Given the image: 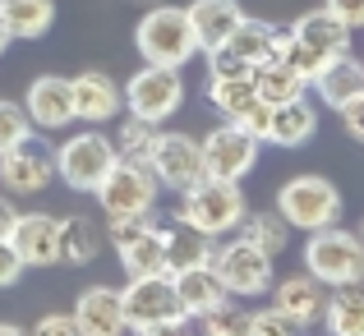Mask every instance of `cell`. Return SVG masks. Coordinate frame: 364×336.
Instances as JSON below:
<instances>
[{
  "label": "cell",
  "mask_w": 364,
  "mask_h": 336,
  "mask_svg": "<svg viewBox=\"0 0 364 336\" xmlns=\"http://www.w3.org/2000/svg\"><path fill=\"white\" fill-rule=\"evenodd\" d=\"M350 51V28L341 23L332 9H309L300 14L277 42V60H286L300 79H314L332 55Z\"/></svg>",
  "instance_id": "cell-1"
},
{
  "label": "cell",
  "mask_w": 364,
  "mask_h": 336,
  "mask_svg": "<svg viewBox=\"0 0 364 336\" xmlns=\"http://www.w3.org/2000/svg\"><path fill=\"white\" fill-rule=\"evenodd\" d=\"M134 46L148 65H171V70H185L189 60L198 55V37L194 23L180 5H148V14L139 18L134 28Z\"/></svg>",
  "instance_id": "cell-2"
},
{
  "label": "cell",
  "mask_w": 364,
  "mask_h": 336,
  "mask_svg": "<svg viewBox=\"0 0 364 336\" xmlns=\"http://www.w3.org/2000/svg\"><path fill=\"white\" fill-rule=\"evenodd\" d=\"M124 332H143V336H157V332H180L189 323L185 304L176 295V281L171 272L157 276H129L124 286Z\"/></svg>",
  "instance_id": "cell-3"
},
{
  "label": "cell",
  "mask_w": 364,
  "mask_h": 336,
  "mask_svg": "<svg viewBox=\"0 0 364 336\" xmlns=\"http://www.w3.org/2000/svg\"><path fill=\"white\" fill-rule=\"evenodd\" d=\"M245 194H240V180H217V175H203L198 185L180 189V222L198 226L203 235L222 239V235H235L245 222Z\"/></svg>",
  "instance_id": "cell-4"
},
{
  "label": "cell",
  "mask_w": 364,
  "mask_h": 336,
  "mask_svg": "<svg viewBox=\"0 0 364 336\" xmlns=\"http://www.w3.org/2000/svg\"><path fill=\"white\" fill-rule=\"evenodd\" d=\"M116 161H120L116 139H107L102 124H88V129L70 134V139L55 148V175H60L74 194H92Z\"/></svg>",
  "instance_id": "cell-5"
},
{
  "label": "cell",
  "mask_w": 364,
  "mask_h": 336,
  "mask_svg": "<svg viewBox=\"0 0 364 336\" xmlns=\"http://www.w3.org/2000/svg\"><path fill=\"white\" fill-rule=\"evenodd\" d=\"M213 272L217 281L226 286V295H235V300H258V295L272 291V254L267 249H258L254 239L245 235H222V244L213 249Z\"/></svg>",
  "instance_id": "cell-6"
},
{
  "label": "cell",
  "mask_w": 364,
  "mask_h": 336,
  "mask_svg": "<svg viewBox=\"0 0 364 336\" xmlns=\"http://www.w3.org/2000/svg\"><path fill=\"white\" fill-rule=\"evenodd\" d=\"M304 272L318 276L323 286L364 281V239L341 226L309 230V239H304Z\"/></svg>",
  "instance_id": "cell-7"
},
{
  "label": "cell",
  "mask_w": 364,
  "mask_h": 336,
  "mask_svg": "<svg viewBox=\"0 0 364 336\" xmlns=\"http://www.w3.org/2000/svg\"><path fill=\"white\" fill-rule=\"evenodd\" d=\"M277 212L291 222V230H323L341 217V189L323 175H295L277 189Z\"/></svg>",
  "instance_id": "cell-8"
},
{
  "label": "cell",
  "mask_w": 364,
  "mask_h": 336,
  "mask_svg": "<svg viewBox=\"0 0 364 336\" xmlns=\"http://www.w3.org/2000/svg\"><path fill=\"white\" fill-rule=\"evenodd\" d=\"M157 194H161V185L152 175V166H139V161H116L107 170V180L92 189L107 222L111 217H148L157 207Z\"/></svg>",
  "instance_id": "cell-9"
},
{
  "label": "cell",
  "mask_w": 364,
  "mask_h": 336,
  "mask_svg": "<svg viewBox=\"0 0 364 336\" xmlns=\"http://www.w3.org/2000/svg\"><path fill=\"white\" fill-rule=\"evenodd\" d=\"M120 92H124V111L139 115V120H152V124L171 120L185 107V79L171 65H143V70H134Z\"/></svg>",
  "instance_id": "cell-10"
},
{
  "label": "cell",
  "mask_w": 364,
  "mask_h": 336,
  "mask_svg": "<svg viewBox=\"0 0 364 336\" xmlns=\"http://www.w3.org/2000/svg\"><path fill=\"white\" fill-rule=\"evenodd\" d=\"M277 42H282V28L267 23V18H240L235 33L226 37L222 46L208 51V70L213 74H254V65H263L267 55H277Z\"/></svg>",
  "instance_id": "cell-11"
},
{
  "label": "cell",
  "mask_w": 364,
  "mask_h": 336,
  "mask_svg": "<svg viewBox=\"0 0 364 336\" xmlns=\"http://www.w3.org/2000/svg\"><path fill=\"white\" fill-rule=\"evenodd\" d=\"M152 175H157L161 189H189L198 185V180L208 175L203 166V139H194V134H157V152H152Z\"/></svg>",
  "instance_id": "cell-12"
},
{
  "label": "cell",
  "mask_w": 364,
  "mask_h": 336,
  "mask_svg": "<svg viewBox=\"0 0 364 336\" xmlns=\"http://www.w3.org/2000/svg\"><path fill=\"white\" fill-rule=\"evenodd\" d=\"M258 148H263V139H254L235 120H226L203 139V166L217 180H245L258 166Z\"/></svg>",
  "instance_id": "cell-13"
},
{
  "label": "cell",
  "mask_w": 364,
  "mask_h": 336,
  "mask_svg": "<svg viewBox=\"0 0 364 336\" xmlns=\"http://www.w3.org/2000/svg\"><path fill=\"white\" fill-rule=\"evenodd\" d=\"M51 180H55V152L42 148L33 134L0 152V185H5V194H42Z\"/></svg>",
  "instance_id": "cell-14"
},
{
  "label": "cell",
  "mask_w": 364,
  "mask_h": 336,
  "mask_svg": "<svg viewBox=\"0 0 364 336\" xmlns=\"http://www.w3.org/2000/svg\"><path fill=\"white\" fill-rule=\"evenodd\" d=\"M23 111L33 120V129H46V134H60L74 124V92H70V79L60 74H42V79L28 83V97H23Z\"/></svg>",
  "instance_id": "cell-15"
},
{
  "label": "cell",
  "mask_w": 364,
  "mask_h": 336,
  "mask_svg": "<svg viewBox=\"0 0 364 336\" xmlns=\"http://www.w3.org/2000/svg\"><path fill=\"white\" fill-rule=\"evenodd\" d=\"M9 244L18 249L23 267H55L60 263V217L51 212H18Z\"/></svg>",
  "instance_id": "cell-16"
},
{
  "label": "cell",
  "mask_w": 364,
  "mask_h": 336,
  "mask_svg": "<svg viewBox=\"0 0 364 336\" xmlns=\"http://www.w3.org/2000/svg\"><path fill=\"white\" fill-rule=\"evenodd\" d=\"M70 92H74V120L83 124H111L124 107V92L111 74L102 70H83L70 79Z\"/></svg>",
  "instance_id": "cell-17"
},
{
  "label": "cell",
  "mask_w": 364,
  "mask_h": 336,
  "mask_svg": "<svg viewBox=\"0 0 364 336\" xmlns=\"http://www.w3.org/2000/svg\"><path fill=\"white\" fill-rule=\"evenodd\" d=\"M309 88L318 92V102L332 107V111H341L346 102L364 97V55H350V51L332 55V60L309 79Z\"/></svg>",
  "instance_id": "cell-18"
},
{
  "label": "cell",
  "mask_w": 364,
  "mask_h": 336,
  "mask_svg": "<svg viewBox=\"0 0 364 336\" xmlns=\"http://www.w3.org/2000/svg\"><path fill=\"white\" fill-rule=\"evenodd\" d=\"M79 336H116L124 332V295L116 286H88L74 304Z\"/></svg>",
  "instance_id": "cell-19"
},
{
  "label": "cell",
  "mask_w": 364,
  "mask_h": 336,
  "mask_svg": "<svg viewBox=\"0 0 364 336\" xmlns=\"http://www.w3.org/2000/svg\"><path fill=\"white\" fill-rule=\"evenodd\" d=\"M272 304L282 313H291L295 327H309V323H318L323 309H328V291H323L318 276L300 272V276H286V281H272Z\"/></svg>",
  "instance_id": "cell-20"
},
{
  "label": "cell",
  "mask_w": 364,
  "mask_h": 336,
  "mask_svg": "<svg viewBox=\"0 0 364 336\" xmlns=\"http://www.w3.org/2000/svg\"><path fill=\"white\" fill-rule=\"evenodd\" d=\"M314 134H318V111H314L309 97H295L286 107H272L263 143H272V148H304Z\"/></svg>",
  "instance_id": "cell-21"
},
{
  "label": "cell",
  "mask_w": 364,
  "mask_h": 336,
  "mask_svg": "<svg viewBox=\"0 0 364 336\" xmlns=\"http://www.w3.org/2000/svg\"><path fill=\"white\" fill-rule=\"evenodd\" d=\"M189 23H194V37H198V51H213V46H222L226 37L235 33V23L245 18V9L235 5V0H194V5L185 9Z\"/></svg>",
  "instance_id": "cell-22"
},
{
  "label": "cell",
  "mask_w": 364,
  "mask_h": 336,
  "mask_svg": "<svg viewBox=\"0 0 364 336\" xmlns=\"http://www.w3.org/2000/svg\"><path fill=\"white\" fill-rule=\"evenodd\" d=\"M171 281H176V295H180V304H185L189 318H203L213 304H222V300H226V286L217 281L213 263L180 267V272H171Z\"/></svg>",
  "instance_id": "cell-23"
},
{
  "label": "cell",
  "mask_w": 364,
  "mask_h": 336,
  "mask_svg": "<svg viewBox=\"0 0 364 336\" xmlns=\"http://www.w3.org/2000/svg\"><path fill=\"white\" fill-rule=\"evenodd\" d=\"M116 254H120L124 276H157V272H171V267H166V226H157V222H148L124 249H116Z\"/></svg>",
  "instance_id": "cell-24"
},
{
  "label": "cell",
  "mask_w": 364,
  "mask_h": 336,
  "mask_svg": "<svg viewBox=\"0 0 364 336\" xmlns=\"http://www.w3.org/2000/svg\"><path fill=\"white\" fill-rule=\"evenodd\" d=\"M0 23H5L9 42H37L51 33L55 23V0H0Z\"/></svg>",
  "instance_id": "cell-25"
},
{
  "label": "cell",
  "mask_w": 364,
  "mask_h": 336,
  "mask_svg": "<svg viewBox=\"0 0 364 336\" xmlns=\"http://www.w3.org/2000/svg\"><path fill=\"white\" fill-rule=\"evenodd\" d=\"M304 88H309V79H300V74L286 60H277V55H267L263 65H254V92L267 107H286V102L304 97Z\"/></svg>",
  "instance_id": "cell-26"
},
{
  "label": "cell",
  "mask_w": 364,
  "mask_h": 336,
  "mask_svg": "<svg viewBox=\"0 0 364 336\" xmlns=\"http://www.w3.org/2000/svg\"><path fill=\"white\" fill-rule=\"evenodd\" d=\"M213 249H217V239L203 235L198 226H189V222L166 226V267H171V272H180V267H198V263H213Z\"/></svg>",
  "instance_id": "cell-27"
},
{
  "label": "cell",
  "mask_w": 364,
  "mask_h": 336,
  "mask_svg": "<svg viewBox=\"0 0 364 336\" xmlns=\"http://www.w3.org/2000/svg\"><path fill=\"white\" fill-rule=\"evenodd\" d=\"M97 254H102V230H97V222H92V217L70 212L60 222V263L65 267H88Z\"/></svg>",
  "instance_id": "cell-28"
},
{
  "label": "cell",
  "mask_w": 364,
  "mask_h": 336,
  "mask_svg": "<svg viewBox=\"0 0 364 336\" xmlns=\"http://www.w3.org/2000/svg\"><path fill=\"white\" fill-rule=\"evenodd\" d=\"M364 281H350V286H337V295H328V332L332 336H364Z\"/></svg>",
  "instance_id": "cell-29"
},
{
  "label": "cell",
  "mask_w": 364,
  "mask_h": 336,
  "mask_svg": "<svg viewBox=\"0 0 364 336\" xmlns=\"http://www.w3.org/2000/svg\"><path fill=\"white\" fill-rule=\"evenodd\" d=\"M208 102H213L226 120H235L249 102H258L254 74H208Z\"/></svg>",
  "instance_id": "cell-30"
},
{
  "label": "cell",
  "mask_w": 364,
  "mask_h": 336,
  "mask_svg": "<svg viewBox=\"0 0 364 336\" xmlns=\"http://www.w3.org/2000/svg\"><path fill=\"white\" fill-rule=\"evenodd\" d=\"M157 124L152 120H139V115H129V120H120L116 129V152L120 161H139V166H152V152H157Z\"/></svg>",
  "instance_id": "cell-31"
},
{
  "label": "cell",
  "mask_w": 364,
  "mask_h": 336,
  "mask_svg": "<svg viewBox=\"0 0 364 336\" xmlns=\"http://www.w3.org/2000/svg\"><path fill=\"white\" fill-rule=\"evenodd\" d=\"M235 235L254 239L258 249H267V254H282L286 239H291V222H286L282 212H245V222Z\"/></svg>",
  "instance_id": "cell-32"
},
{
  "label": "cell",
  "mask_w": 364,
  "mask_h": 336,
  "mask_svg": "<svg viewBox=\"0 0 364 336\" xmlns=\"http://www.w3.org/2000/svg\"><path fill=\"white\" fill-rule=\"evenodd\" d=\"M198 323H203L208 336H249V313L235 304V295H226L222 304H213Z\"/></svg>",
  "instance_id": "cell-33"
},
{
  "label": "cell",
  "mask_w": 364,
  "mask_h": 336,
  "mask_svg": "<svg viewBox=\"0 0 364 336\" xmlns=\"http://www.w3.org/2000/svg\"><path fill=\"white\" fill-rule=\"evenodd\" d=\"M28 134H33V120H28V111L18 107V102H5V97H0V152L14 148V143H23Z\"/></svg>",
  "instance_id": "cell-34"
},
{
  "label": "cell",
  "mask_w": 364,
  "mask_h": 336,
  "mask_svg": "<svg viewBox=\"0 0 364 336\" xmlns=\"http://www.w3.org/2000/svg\"><path fill=\"white\" fill-rule=\"evenodd\" d=\"M291 332H295V318L282 313L277 304H272V309L249 313V336H291Z\"/></svg>",
  "instance_id": "cell-35"
},
{
  "label": "cell",
  "mask_w": 364,
  "mask_h": 336,
  "mask_svg": "<svg viewBox=\"0 0 364 336\" xmlns=\"http://www.w3.org/2000/svg\"><path fill=\"white\" fill-rule=\"evenodd\" d=\"M267 120H272V107H267V102H249V107L235 115V124L249 129L254 139H267Z\"/></svg>",
  "instance_id": "cell-36"
},
{
  "label": "cell",
  "mask_w": 364,
  "mask_h": 336,
  "mask_svg": "<svg viewBox=\"0 0 364 336\" xmlns=\"http://www.w3.org/2000/svg\"><path fill=\"white\" fill-rule=\"evenodd\" d=\"M18 276H23V258H18V249L9 239H0V291L18 286Z\"/></svg>",
  "instance_id": "cell-37"
},
{
  "label": "cell",
  "mask_w": 364,
  "mask_h": 336,
  "mask_svg": "<svg viewBox=\"0 0 364 336\" xmlns=\"http://www.w3.org/2000/svg\"><path fill=\"white\" fill-rule=\"evenodd\" d=\"M323 9H332V14H337L350 33L364 28V0H323Z\"/></svg>",
  "instance_id": "cell-38"
},
{
  "label": "cell",
  "mask_w": 364,
  "mask_h": 336,
  "mask_svg": "<svg viewBox=\"0 0 364 336\" xmlns=\"http://www.w3.org/2000/svg\"><path fill=\"white\" fill-rule=\"evenodd\" d=\"M42 336H79V323H74V313H46V318H37V327Z\"/></svg>",
  "instance_id": "cell-39"
},
{
  "label": "cell",
  "mask_w": 364,
  "mask_h": 336,
  "mask_svg": "<svg viewBox=\"0 0 364 336\" xmlns=\"http://www.w3.org/2000/svg\"><path fill=\"white\" fill-rule=\"evenodd\" d=\"M341 129H346L355 143H364V97H355V102L341 107Z\"/></svg>",
  "instance_id": "cell-40"
},
{
  "label": "cell",
  "mask_w": 364,
  "mask_h": 336,
  "mask_svg": "<svg viewBox=\"0 0 364 336\" xmlns=\"http://www.w3.org/2000/svg\"><path fill=\"white\" fill-rule=\"evenodd\" d=\"M18 222V207H14V194H0V239H9V230Z\"/></svg>",
  "instance_id": "cell-41"
},
{
  "label": "cell",
  "mask_w": 364,
  "mask_h": 336,
  "mask_svg": "<svg viewBox=\"0 0 364 336\" xmlns=\"http://www.w3.org/2000/svg\"><path fill=\"white\" fill-rule=\"evenodd\" d=\"M14 332H23V327H14V323H0V336H14Z\"/></svg>",
  "instance_id": "cell-42"
},
{
  "label": "cell",
  "mask_w": 364,
  "mask_h": 336,
  "mask_svg": "<svg viewBox=\"0 0 364 336\" xmlns=\"http://www.w3.org/2000/svg\"><path fill=\"white\" fill-rule=\"evenodd\" d=\"M5 46H9V33H5V23H0V55H5Z\"/></svg>",
  "instance_id": "cell-43"
},
{
  "label": "cell",
  "mask_w": 364,
  "mask_h": 336,
  "mask_svg": "<svg viewBox=\"0 0 364 336\" xmlns=\"http://www.w3.org/2000/svg\"><path fill=\"white\" fill-rule=\"evenodd\" d=\"M139 5H157V0H139Z\"/></svg>",
  "instance_id": "cell-44"
},
{
  "label": "cell",
  "mask_w": 364,
  "mask_h": 336,
  "mask_svg": "<svg viewBox=\"0 0 364 336\" xmlns=\"http://www.w3.org/2000/svg\"><path fill=\"white\" fill-rule=\"evenodd\" d=\"M360 239H364V226H360Z\"/></svg>",
  "instance_id": "cell-45"
}]
</instances>
